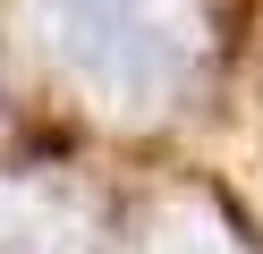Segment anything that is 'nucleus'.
Masks as SVG:
<instances>
[{"mask_svg": "<svg viewBox=\"0 0 263 254\" xmlns=\"http://www.w3.org/2000/svg\"><path fill=\"white\" fill-rule=\"evenodd\" d=\"M34 43L102 119H153L195 76L187 0H34Z\"/></svg>", "mask_w": 263, "mask_h": 254, "instance_id": "f257e3e1", "label": "nucleus"}, {"mask_svg": "<svg viewBox=\"0 0 263 254\" xmlns=\"http://www.w3.org/2000/svg\"><path fill=\"white\" fill-rule=\"evenodd\" d=\"M136 254H238V237L204 212V203H161L144 220V246Z\"/></svg>", "mask_w": 263, "mask_h": 254, "instance_id": "f03ea898", "label": "nucleus"}]
</instances>
